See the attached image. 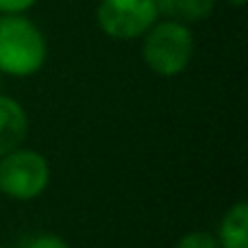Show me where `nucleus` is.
<instances>
[{
    "label": "nucleus",
    "mask_w": 248,
    "mask_h": 248,
    "mask_svg": "<svg viewBox=\"0 0 248 248\" xmlns=\"http://www.w3.org/2000/svg\"><path fill=\"white\" fill-rule=\"evenodd\" d=\"M37 0H0V13L7 16H17V13H26L31 7H35Z\"/></svg>",
    "instance_id": "10"
},
{
    "label": "nucleus",
    "mask_w": 248,
    "mask_h": 248,
    "mask_svg": "<svg viewBox=\"0 0 248 248\" xmlns=\"http://www.w3.org/2000/svg\"><path fill=\"white\" fill-rule=\"evenodd\" d=\"M174 248H222L209 231H189L174 244Z\"/></svg>",
    "instance_id": "8"
},
{
    "label": "nucleus",
    "mask_w": 248,
    "mask_h": 248,
    "mask_svg": "<svg viewBox=\"0 0 248 248\" xmlns=\"http://www.w3.org/2000/svg\"><path fill=\"white\" fill-rule=\"evenodd\" d=\"M161 20H174L181 24L202 22L214 13L218 0H155Z\"/></svg>",
    "instance_id": "7"
},
{
    "label": "nucleus",
    "mask_w": 248,
    "mask_h": 248,
    "mask_svg": "<svg viewBox=\"0 0 248 248\" xmlns=\"http://www.w3.org/2000/svg\"><path fill=\"white\" fill-rule=\"evenodd\" d=\"M50 183V163L33 148H20L0 157V192L11 201H35Z\"/></svg>",
    "instance_id": "3"
},
{
    "label": "nucleus",
    "mask_w": 248,
    "mask_h": 248,
    "mask_svg": "<svg viewBox=\"0 0 248 248\" xmlns=\"http://www.w3.org/2000/svg\"><path fill=\"white\" fill-rule=\"evenodd\" d=\"M0 248H7V246H0Z\"/></svg>",
    "instance_id": "12"
},
{
    "label": "nucleus",
    "mask_w": 248,
    "mask_h": 248,
    "mask_svg": "<svg viewBox=\"0 0 248 248\" xmlns=\"http://www.w3.org/2000/svg\"><path fill=\"white\" fill-rule=\"evenodd\" d=\"M48 44L33 20L17 13H0V72L7 77L26 78L44 68Z\"/></svg>",
    "instance_id": "1"
},
{
    "label": "nucleus",
    "mask_w": 248,
    "mask_h": 248,
    "mask_svg": "<svg viewBox=\"0 0 248 248\" xmlns=\"http://www.w3.org/2000/svg\"><path fill=\"white\" fill-rule=\"evenodd\" d=\"M26 248H70V244L59 235H50V233H44L37 235L26 244Z\"/></svg>",
    "instance_id": "9"
},
{
    "label": "nucleus",
    "mask_w": 248,
    "mask_h": 248,
    "mask_svg": "<svg viewBox=\"0 0 248 248\" xmlns=\"http://www.w3.org/2000/svg\"><path fill=\"white\" fill-rule=\"evenodd\" d=\"M141 39V59L157 77H179L194 59L196 39L187 24L174 20H157Z\"/></svg>",
    "instance_id": "2"
},
{
    "label": "nucleus",
    "mask_w": 248,
    "mask_h": 248,
    "mask_svg": "<svg viewBox=\"0 0 248 248\" xmlns=\"http://www.w3.org/2000/svg\"><path fill=\"white\" fill-rule=\"evenodd\" d=\"M159 20L155 0H100L96 22L111 39H140Z\"/></svg>",
    "instance_id": "4"
},
{
    "label": "nucleus",
    "mask_w": 248,
    "mask_h": 248,
    "mask_svg": "<svg viewBox=\"0 0 248 248\" xmlns=\"http://www.w3.org/2000/svg\"><path fill=\"white\" fill-rule=\"evenodd\" d=\"M29 135V116L11 96L0 94V157L20 148Z\"/></svg>",
    "instance_id": "5"
},
{
    "label": "nucleus",
    "mask_w": 248,
    "mask_h": 248,
    "mask_svg": "<svg viewBox=\"0 0 248 248\" xmlns=\"http://www.w3.org/2000/svg\"><path fill=\"white\" fill-rule=\"evenodd\" d=\"M227 4H231V7H237V9H242V7H246V2L248 0H224Z\"/></svg>",
    "instance_id": "11"
},
{
    "label": "nucleus",
    "mask_w": 248,
    "mask_h": 248,
    "mask_svg": "<svg viewBox=\"0 0 248 248\" xmlns=\"http://www.w3.org/2000/svg\"><path fill=\"white\" fill-rule=\"evenodd\" d=\"M222 248H248V202L237 201L227 209L216 235Z\"/></svg>",
    "instance_id": "6"
}]
</instances>
